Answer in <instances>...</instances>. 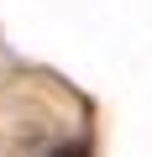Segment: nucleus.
Listing matches in <instances>:
<instances>
[{
	"mask_svg": "<svg viewBox=\"0 0 152 157\" xmlns=\"http://www.w3.org/2000/svg\"><path fill=\"white\" fill-rule=\"evenodd\" d=\"M53 157H89L84 147H63V152H53Z\"/></svg>",
	"mask_w": 152,
	"mask_h": 157,
	"instance_id": "f257e3e1",
	"label": "nucleus"
}]
</instances>
